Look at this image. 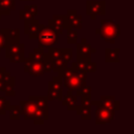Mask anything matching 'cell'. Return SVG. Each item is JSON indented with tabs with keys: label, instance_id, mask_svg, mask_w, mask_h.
I'll use <instances>...</instances> for the list:
<instances>
[{
	"label": "cell",
	"instance_id": "obj_1",
	"mask_svg": "<svg viewBox=\"0 0 134 134\" xmlns=\"http://www.w3.org/2000/svg\"><path fill=\"white\" fill-rule=\"evenodd\" d=\"M61 75L63 86L69 91L74 92L86 85L87 72L79 69L75 65V62H72L70 67H66L62 71Z\"/></svg>",
	"mask_w": 134,
	"mask_h": 134
},
{
	"label": "cell",
	"instance_id": "obj_2",
	"mask_svg": "<svg viewBox=\"0 0 134 134\" xmlns=\"http://www.w3.org/2000/svg\"><path fill=\"white\" fill-rule=\"evenodd\" d=\"M24 71L30 76H43L45 73V51L43 47L38 46L31 51L24 62Z\"/></svg>",
	"mask_w": 134,
	"mask_h": 134
},
{
	"label": "cell",
	"instance_id": "obj_3",
	"mask_svg": "<svg viewBox=\"0 0 134 134\" xmlns=\"http://www.w3.org/2000/svg\"><path fill=\"white\" fill-rule=\"evenodd\" d=\"M47 54L52 60V70L58 74H61L62 71L67 67V64L72 60V49L71 48H55L48 47Z\"/></svg>",
	"mask_w": 134,
	"mask_h": 134
},
{
	"label": "cell",
	"instance_id": "obj_4",
	"mask_svg": "<svg viewBox=\"0 0 134 134\" xmlns=\"http://www.w3.org/2000/svg\"><path fill=\"white\" fill-rule=\"evenodd\" d=\"M19 106L21 116L25 120H34L35 125H43L48 119V113L39 109L35 102L29 98L27 100H20Z\"/></svg>",
	"mask_w": 134,
	"mask_h": 134
},
{
	"label": "cell",
	"instance_id": "obj_5",
	"mask_svg": "<svg viewBox=\"0 0 134 134\" xmlns=\"http://www.w3.org/2000/svg\"><path fill=\"white\" fill-rule=\"evenodd\" d=\"M95 34L100 36L107 43L114 44L120 37V27L113 19H102L100 27L95 29Z\"/></svg>",
	"mask_w": 134,
	"mask_h": 134
},
{
	"label": "cell",
	"instance_id": "obj_6",
	"mask_svg": "<svg viewBox=\"0 0 134 134\" xmlns=\"http://www.w3.org/2000/svg\"><path fill=\"white\" fill-rule=\"evenodd\" d=\"M5 58L9 60L10 63H23L25 60L24 51H25V46L23 43L15 42L5 39Z\"/></svg>",
	"mask_w": 134,
	"mask_h": 134
},
{
	"label": "cell",
	"instance_id": "obj_7",
	"mask_svg": "<svg viewBox=\"0 0 134 134\" xmlns=\"http://www.w3.org/2000/svg\"><path fill=\"white\" fill-rule=\"evenodd\" d=\"M91 104L95 106V125H107L113 120L116 111L102 106L97 100H92Z\"/></svg>",
	"mask_w": 134,
	"mask_h": 134
},
{
	"label": "cell",
	"instance_id": "obj_8",
	"mask_svg": "<svg viewBox=\"0 0 134 134\" xmlns=\"http://www.w3.org/2000/svg\"><path fill=\"white\" fill-rule=\"evenodd\" d=\"M63 82L62 75H55L52 77L51 81L48 82V89H47V99L48 102L51 100H62L63 97Z\"/></svg>",
	"mask_w": 134,
	"mask_h": 134
},
{
	"label": "cell",
	"instance_id": "obj_9",
	"mask_svg": "<svg viewBox=\"0 0 134 134\" xmlns=\"http://www.w3.org/2000/svg\"><path fill=\"white\" fill-rule=\"evenodd\" d=\"M15 85L16 79L4 67H0V91L5 92L7 96H15Z\"/></svg>",
	"mask_w": 134,
	"mask_h": 134
},
{
	"label": "cell",
	"instance_id": "obj_10",
	"mask_svg": "<svg viewBox=\"0 0 134 134\" xmlns=\"http://www.w3.org/2000/svg\"><path fill=\"white\" fill-rule=\"evenodd\" d=\"M58 34L51 29L48 26L43 25V27L41 28L39 36H38V42H39V46L43 47V48H48L50 46H53L57 41H58Z\"/></svg>",
	"mask_w": 134,
	"mask_h": 134
},
{
	"label": "cell",
	"instance_id": "obj_11",
	"mask_svg": "<svg viewBox=\"0 0 134 134\" xmlns=\"http://www.w3.org/2000/svg\"><path fill=\"white\" fill-rule=\"evenodd\" d=\"M86 15L91 20H95L98 16L106 15V1L105 0H87L86 1Z\"/></svg>",
	"mask_w": 134,
	"mask_h": 134
},
{
	"label": "cell",
	"instance_id": "obj_12",
	"mask_svg": "<svg viewBox=\"0 0 134 134\" xmlns=\"http://www.w3.org/2000/svg\"><path fill=\"white\" fill-rule=\"evenodd\" d=\"M48 27L53 29L58 35L63 34V31L66 29H70V26L67 22L66 15H53L51 19L48 20Z\"/></svg>",
	"mask_w": 134,
	"mask_h": 134
},
{
	"label": "cell",
	"instance_id": "obj_13",
	"mask_svg": "<svg viewBox=\"0 0 134 134\" xmlns=\"http://www.w3.org/2000/svg\"><path fill=\"white\" fill-rule=\"evenodd\" d=\"M42 27H43V24H41L38 19L24 21V32L28 36V38L30 40L38 39L39 32H40Z\"/></svg>",
	"mask_w": 134,
	"mask_h": 134
},
{
	"label": "cell",
	"instance_id": "obj_14",
	"mask_svg": "<svg viewBox=\"0 0 134 134\" xmlns=\"http://www.w3.org/2000/svg\"><path fill=\"white\" fill-rule=\"evenodd\" d=\"M92 99L91 97H87V98H81V104L79 105L77 109L75 110L76 114L79 116H81V118L83 120H90L91 119V104Z\"/></svg>",
	"mask_w": 134,
	"mask_h": 134
},
{
	"label": "cell",
	"instance_id": "obj_15",
	"mask_svg": "<svg viewBox=\"0 0 134 134\" xmlns=\"http://www.w3.org/2000/svg\"><path fill=\"white\" fill-rule=\"evenodd\" d=\"M76 57L91 58L92 53L96 52V49L93 48L86 39H82L81 42H76Z\"/></svg>",
	"mask_w": 134,
	"mask_h": 134
},
{
	"label": "cell",
	"instance_id": "obj_16",
	"mask_svg": "<svg viewBox=\"0 0 134 134\" xmlns=\"http://www.w3.org/2000/svg\"><path fill=\"white\" fill-rule=\"evenodd\" d=\"M66 19H67V22L70 26V28H74L76 30H80L82 29V16L77 14V10L76 9H68L67 10V14H66Z\"/></svg>",
	"mask_w": 134,
	"mask_h": 134
},
{
	"label": "cell",
	"instance_id": "obj_17",
	"mask_svg": "<svg viewBox=\"0 0 134 134\" xmlns=\"http://www.w3.org/2000/svg\"><path fill=\"white\" fill-rule=\"evenodd\" d=\"M75 65L79 69L88 72H96V63L92 62L91 58H83V57H76Z\"/></svg>",
	"mask_w": 134,
	"mask_h": 134
},
{
	"label": "cell",
	"instance_id": "obj_18",
	"mask_svg": "<svg viewBox=\"0 0 134 134\" xmlns=\"http://www.w3.org/2000/svg\"><path fill=\"white\" fill-rule=\"evenodd\" d=\"M97 103L100 104L102 106L112 109L114 111L120 110V103H119V100L116 99V97L114 95H103V96H100V99L97 100Z\"/></svg>",
	"mask_w": 134,
	"mask_h": 134
},
{
	"label": "cell",
	"instance_id": "obj_19",
	"mask_svg": "<svg viewBox=\"0 0 134 134\" xmlns=\"http://www.w3.org/2000/svg\"><path fill=\"white\" fill-rule=\"evenodd\" d=\"M61 102H62V105L67 107V110H69V111H72V110L75 111L80 105L79 100H77V96L74 95L72 93V91H69V90H68L67 94L62 97Z\"/></svg>",
	"mask_w": 134,
	"mask_h": 134
},
{
	"label": "cell",
	"instance_id": "obj_20",
	"mask_svg": "<svg viewBox=\"0 0 134 134\" xmlns=\"http://www.w3.org/2000/svg\"><path fill=\"white\" fill-rule=\"evenodd\" d=\"M16 0H0V15L9 16L16 8Z\"/></svg>",
	"mask_w": 134,
	"mask_h": 134
},
{
	"label": "cell",
	"instance_id": "obj_21",
	"mask_svg": "<svg viewBox=\"0 0 134 134\" xmlns=\"http://www.w3.org/2000/svg\"><path fill=\"white\" fill-rule=\"evenodd\" d=\"M119 48H115V49H110V48H106L105 49V62L106 63H119L120 59H119Z\"/></svg>",
	"mask_w": 134,
	"mask_h": 134
},
{
	"label": "cell",
	"instance_id": "obj_22",
	"mask_svg": "<svg viewBox=\"0 0 134 134\" xmlns=\"http://www.w3.org/2000/svg\"><path fill=\"white\" fill-rule=\"evenodd\" d=\"M28 98L31 99V100H34L35 104L38 106L39 109H41L42 111L48 113V99H47V96H43V95H30Z\"/></svg>",
	"mask_w": 134,
	"mask_h": 134
},
{
	"label": "cell",
	"instance_id": "obj_23",
	"mask_svg": "<svg viewBox=\"0 0 134 134\" xmlns=\"http://www.w3.org/2000/svg\"><path fill=\"white\" fill-rule=\"evenodd\" d=\"M5 39L19 42L20 41V29L19 28H4Z\"/></svg>",
	"mask_w": 134,
	"mask_h": 134
},
{
	"label": "cell",
	"instance_id": "obj_24",
	"mask_svg": "<svg viewBox=\"0 0 134 134\" xmlns=\"http://www.w3.org/2000/svg\"><path fill=\"white\" fill-rule=\"evenodd\" d=\"M12 107L13 105L9 100H6L5 97L0 96V115H5L6 112L12 109Z\"/></svg>",
	"mask_w": 134,
	"mask_h": 134
},
{
	"label": "cell",
	"instance_id": "obj_25",
	"mask_svg": "<svg viewBox=\"0 0 134 134\" xmlns=\"http://www.w3.org/2000/svg\"><path fill=\"white\" fill-rule=\"evenodd\" d=\"M91 91H92V88L88 85H85L83 88L76 90V96L77 97H81V98H87V97H91Z\"/></svg>",
	"mask_w": 134,
	"mask_h": 134
},
{
	"label": "cell",
	"instance_id": "obj_26",
	"mask_svg": "<svg viewBox=\"0 0 134 134\" xmlns=\"http://www.w3.org/2000/svg\"><path fill=\"white\" fill-rule=\"evenodd\" d=\"M21 118V110L19 105H13L12 109L9 110V119L10 120H19Z\"/></svg>",
	"mask_w": 134,
	"mask_h": 134
},
{
	"label": "cell",
	"instance_id": "obj_27",
	"mask_svg": "<svg viewBox=\"0 0 134 134\" xmlns=\"http://www.w3.org/2000/svg\"><path fill=\"white\" fill-rule=\"evenodd\" d=\"M77 42V31L74 28H70L67 30V43L75 44Z\"/></svg>",
	"mask_w": 134,
	"mask_h": 134
},
{
	"label": "cell",
	"instance_id": "obj_28",
	"mask_svg": "<svg viewBox=\"0 0 134 134\" xmlns=\"http://www.w3.org/2000/svg\"><path fill=\"white\" fill-rule=\"evenodd\" d=\"M19 19L22 21H29V20L35 19V16L32 14H30L29 12L25 10L24 8H22L19 10Z\"/></svg>",
	"mask_w": 134,
	"mask_h": 134
},
{
	"label": "cell",
	"instance_id": "obj_29",
	"mask_svg": "<svg viewBox=\"0 0 134 134\" xmlns=\"http://www.w3.org/2000/svg\"><path fill=\"white\" fill-rule=\"evenodd\" d=\"M25 10H27V12H29L30 14H32L35 17L38 15V5H36V4H27V5H25L24 7H23Z\"/></svg>",
	"mask_w": 134,
	"mask_h": 134
},
{
	"label": "cell",
	"instance_id": "obj_30",
	"mask_svg": "<svg viewBox=\"0 0 134 134\" xmlns=\"http://www.w3.org/2000/svg\"><path fill=\"white\" fill-rule=\"evenodd\" d=\"M5 46V32H4V28L0 29V52L4 49Z\"/></svg>",
	"mask_w": 134,
	"mask_h": 134
},
{
	"label": "cell",
	"instance_id": "obj_31",
	"mask_svg": "<svg viewBox=\"0 0 134 134\" xmlns=\"http://www.w3.org/2000/svg\"><path fill=\"white\" fill-rule=\"evenodd\" d=\"M20 1H34V0H20Z\"/></svg>",
	"mask_w": 134,
	"mask_h": 134
},
{
	"label": "cell",
	"instance_id": "obj_32",
	"mask_svg": "<svg viewBox=\"0 0 134 134\" xmlns=\"http://www.w3.org/2000/svg\"><path fill=\"white\" fill-rule=\"evenodd\" d=\"M1 18H2V16H1V15H0V20H1Z\"/></svg>",
	"mask_w": 134,
	"mask_h": 134
}]
</instances>
